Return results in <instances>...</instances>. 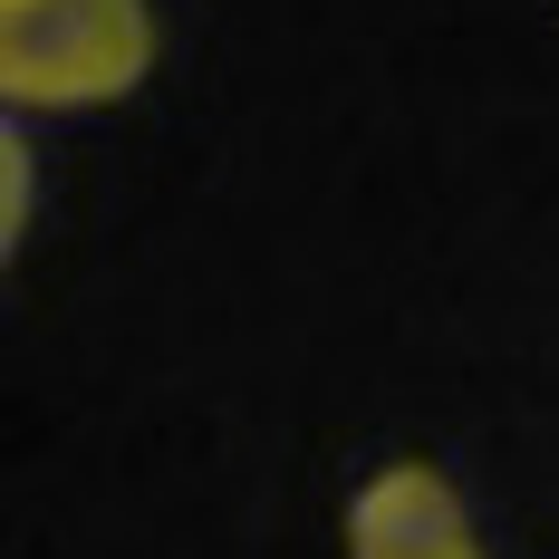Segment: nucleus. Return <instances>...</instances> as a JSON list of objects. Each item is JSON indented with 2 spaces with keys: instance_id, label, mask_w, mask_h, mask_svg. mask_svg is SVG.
Returning a JSON list of instances; mask_svg holds the SVG:
<instances>
[{
  "instance_id": "1",
  "label": "nucleus",
  "mask_w": 559,
  "mask_h": 559,
  "mask_svg": "<svg viewBox=\"0 0 559 559\" xmlns=\"http://www.w3.org/2000/svg\"><path fill=\"white\" fill-rule=\"evenodd\" d=\"M165 58L155 0H0V107L97 116L126 107Z\"/></svg>"
},
{
  "instance_id": "2",
  "label": "nucleus",
  "mask_w": 559,
  "mask_h": 559,
  "mask_svg": "<svg viewBox=\"0 0 559 559\" xmlns=\"http://www.w3.org/2000/svg\"><path fill=\"white\" fill-rule=\"evenodd\" d=\"M337 550L347 559H492V540H483V521L453 492L444 463H415V453H405V463H377V473L347 492Z\"/></svg>"
}]
</instances>
